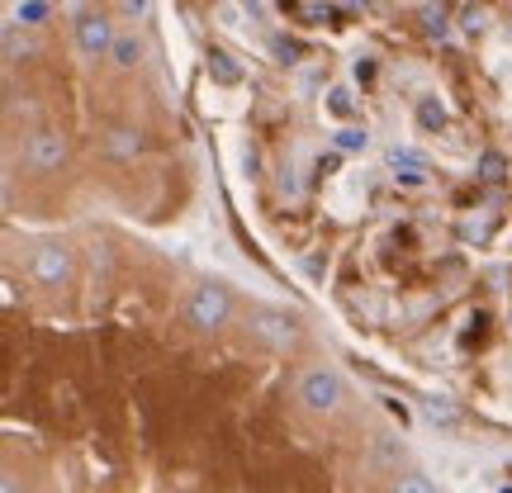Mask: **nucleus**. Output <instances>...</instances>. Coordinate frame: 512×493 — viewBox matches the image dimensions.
Segmentation results:
<instances>
[{
	"instance_id": "f257e3e1",
	"label": "nucleus",
	"mask_w": 512,
	"mask_h": 493,
	"mask_svg": "<svg viewBox=\"0 0 512 493\" xmlns=\"http://www.w3.org/2000/svg\"><path fill=\"white\" fill-rule=\"evenodd\" d=\"M294 394H299V403H304L309 413L328 418V413H337V408H342V399H347V384H342V375H337V370L309 366L304 375H299V384H294Z\"/></svg>"
},
{
	"instance_id": "f03ea898",
	"label": "nucleus",
	"mask_w": 512,
	"mask_h": 493,
	"mask_svg": "<svg viewBox=\"0 0 512 493\" xmlns=\"http://www.w3.org/2000/svg\"><path fill=\"white\" fill-rule=\"evenodd\" d=\"M185 318L195 323L200 332H214L223 328L228 318H233V294L214 285V280H200L195 290H190V304H185Z\"/></svg>"
},
{
	"instance_id": "7ed1b4c3",
	"label": "nucleus",
	"mask_w": 512,
	"mask_h": 493,
	"mask_svg": "<svg viewBox=\"0 0 512 493\" xmlns=\"http://www.w3.org/2000/svg\"><path fill=\"white\" fill-rule=\"evenodd\" d=\"M252 337L256 342H266L271 351H290L294 342H299V323L280 309H256L252 313Z\"/></svg>"
},
{
	"instance_id": "20e7f679",
	"label": "nucleus",
	"mask_w": 512,
	"mask_h": 493,
	"mask_svg": "<svg viewBox=\"0 0 512 493\" xmlns=\"http://www.w3.org/2000/svg\"><path fill=\"white\" fill-rule=\"evenodd\" d=\"M29 275H34L38 285H48V290L67 285V280H72V252H67L62 242H43L34 252V261H29Z\"/></svg>"
},
{
	"instance_id": "39448f33",
	"label": "nucleus",
	"mask_w": 512,
	"mask_h": 493,
	"mask_svg": "<svg viewBox=\"0 0 512 493\" xmlns=\"http://www.w3.org/2000/svg\"><path fill=\"white\" fill-rule=\"evenodd\" d=\"M76 48H81V57H110L114 24L105 15H81L76 19Z\"/></svg>"
},
{
	"instance_id": "423d86ee",
	"label": "nucleus",
	"mask_w": 512,
	"mask_h": 493,
	"mask_svg": "<svg viewBox=\"0 0 512 493\" xmlns=\"http://www.w3.org/2000/svg\"><path fill=\"white\" fill-rule=\"evenodd\" d=\"M24 162H29V171H57V166L67 162V138L53 133V128L34 133L29 147H24Z\"/></svg>"
},
{
	"instance_id": "0eeeda50",
	"label": "nucleus",
	"mask_w": 512,
	"mask_h": 493,
	"mask_svg": "<svg viewBox=\"0 0 512 493\" xmlns=\"http://www.w3.org/2000/svg\"><path fill=\"white\" fill-rule=\"evenodd\" d=\"M366 465H375V470H403V437H375L366 451Z\"/></svg>"
},
{
	"instance_id": "6e6552de",
	"label": "nucleus",
	"mask_w": 512,
	"mask_h": 493,
	"mask_svg": "<svg viewBox=\"0 0 512 493\" xmlns=\"http://www.w3.org/2000/svg\"><path fill=\"white\" fill-rule=\"evenodd\" d=\"M418 408H422V418L432 422V427H460V408L451 399H441V394H427V399H418Z\"/></svg>"
},
{
	"instance_id": "1a4fd4ad",
	"label": "nucleus",
	"mask_w": 512,
	"mask_h": 493,
	"mask_svg": "<svg viewBox=\"0 0 512 493\" xmlns=\"http://www.w3.org/2000/svg\"><path fill=\"white\" fill-rule=\"evenodd\" d=\"M389 171L394 176H408V181H418V171H427V157L422 152H413V147H389Z\"/></svg>"
},
{
	"instance_id": "9d476101",
	"label": "nucleus",
	"mask_w": 512,
	"mask_h": 493,
	"mask_svg": "<svg viewBox=\"0 0 512 493\" xmlns=\"http://www.w3.org/2000/svg\"><path fill=\"white\" fill-rule=\"evenodd\" d=\"M138 147H143V138H138L133 128H110V138H105V152H110V157H138Z\"/></svg>"
},
{
	"instance_id": "9b49d317",
	"label": "nucleus",
	"mask_w": 512,
	"mask_h": 493,
	"mask_svg": "<svg viewBox=\"0 0 512 493\" xmlns=\"http://www.w3.org/2000/svg\"><path fill=\"white\" fill-rule=\"evenodd\" d=\"M389 493H441V489L422 475V470H399V475H394V484H389Z\"/></svg>"
},
{
	"instance_id": "f8f14e48",
	"label": "nucleus",
	"mask_w": 512,
	"mask_h": 493,
	"mask_svg": "<svg viewBox=\"0 0 512 493\" xmlns=\"http://www.w3.org/2000/svg\"><path fill=\"white\" fill-rule=\"evenodd\" d=\"M209 76H214V81H223V86H233L242 72L228 62V53H209Z\"/></svg>"
},
{
	"instance_id": "ddd939ff",
	"label": "nucleus",
	"mask_w": 512,
	"mask_h": 493,
	"mask_svg": "<svg viewBox=\"0 0 512 493\" xmlns=\"http://www.w3.org/2000/svg\"><path fill=\"white\" fill-rule=\"evenodd\" d=\"M48 15V0H19L15 5V24H43Z\"/></svg>"
},
{
	"instance_id": "4468645a",
	"label": "nucleus",
	"mask_w": 512,
	"mask_h": 493,
	"mask_svg": "<svg viewBox=\"0 0 512 493\" xmlns=\"http://www.w3.org/2000/svg\"><path fill=\"white\" fill-rule=\"evenodd\" d=\"M5 53H10V62H19V57L34 53V43L19 34V24H10V29H5Z\"/></svg>"
},
{
	"instance_id": "2eb2a0df",
	"label": "nucleus",
	"mask_w": 512,
	"mask_h": 493,
	"mask_svg": "<svg viewBox=\"0 0 512 493\" xmlns=\"http://www.w3.org/2000/svg\"><path fill=\"white\" fill-rule=\"evenodd\" d=\"M138 57H143L138 38H114V62L119 67H138Z\"/></svg>"
},
{
	"instance_id": "dca6fc26",
	"label": "nucleus",
	"mask_w": 512,
	"mask_h": 493,
	"mask_svg": "<svg viewBox=\"0 0 512 493\" xmlns=\"http://www.w3.org/2000/svg\"><path fill=\"white\" fill-rule=\"evenodd\" d=\"M418 119H422V124H427V128H441V124H446V110H441L437 100L427 95V100H422V105H418Z\"/></svg>"
},
{
	"instance_id": "f3484780",
	"label": "nucleus",
	"mask_w": 512,
	"mask_h": 493,
	"mask_svg": "<svg viewBox=\"0 0 512 493\" xmlns=\"http://www.w3.org/2000/svg\"><path fill=\"white\" fill-rule=\"evenodd\" d=\"M366 143H370V133H361V128H342V133H337V147H342V152H361Z\"/></svg>"
},
{
	"instance_id": "a211bd4d",
	"label": "nucleus",
	"mask_w": 512,
	"mask_h": 493,
	"mask_svg": "<svg viewBox=\"0 0 512 493\" xmlns=\"http://www.w3.org/2000/svg\"><path fill=\"white\" fill-rule=\"evenodd\" d=\"M328 110L337 114V119H347V114L356 110V105H351V91H347V86H337V91L328 95Z\"/></svg>"
},
{
	"instance_id": "6ab92c4d",
	"label": "nucleus",
	"mask_w": 512,
	"mask_h": 493,
	"mask_svg": "<svg viewBox=\"0 0 512 493\" xmlns=\"http://www.w3.org/2000/svg\"><path fill=\"white\" fill-rule=\"evenodd\" d=\"M479 176H484V181H498V176H503V157H498V152H484V157H479Z\"/></svg>"
},
{
	"instance_id": "aec40b11",
	"label": "nucleus",
	"mask_w": 512,
	"mask_h": 493,
	"mask_svg": "<svg viewBox=\"0 0 512 493\" xmlns=\"http://www.w3.org/2000/svg\"><path fill=\"white\" fill-rule=\"evenodd\" d=\"M427 34H446V15H437V10H427Z\"/></svg>"
},
{
	"instance_id": "412c9836",
	"label": "nucleus",
	"mask_w": 512,
	"mask_h": 493,
	"mask_svg": "<svg viewBox=\"0 0 512 493\" xmlns=\"http://www.w3.org/2000/svg\"><path fill=\"white\" fill-rule=\"evenodd\" d=\"M0 493H19V484H15V475H5V479H0Z\"/></svg>"
},
{
	"instance_id": "4be33fe9",
	"label": "nucleus",
	"mask_w": 512,
	"mask_h": 493,
	"mask_svg": "<svg viewBox=\"0 0 512 493\" xmlns=\"http://www.w3.org/2000/svg\"><path fill=\"white\" fill-rule=\"evenodd\" d=\"M147 10V0H128V15H143Z\"/></svg>"
},
{
	"instance_id": "5701e85b",
	"label": "nucleus",
	"mask_w": 512,
	"mask_h": 493,
	"mask_svg": "<svg viewBox=\"0 0 512 493\" xmlns=\"http://www.w3.org/2000/svg\"><path fill=\"white\" fill-rule=\"evenodd\" d=\"M470 493H479V489H470Z\"/></svg>"
}]
</instances>
